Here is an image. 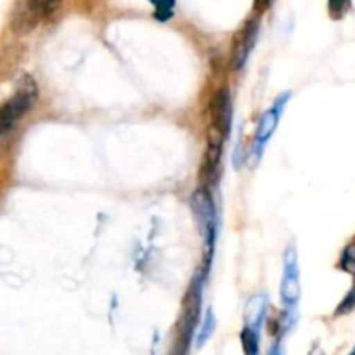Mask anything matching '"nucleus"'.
Segmentation results:
<instances>
[{
    "label": "nucleus",
    "mask_w": 355,
    "mask_h": 355,
    "mask_svg": "<svg viewBox=\"0 0 355 355\" xmlns=\"http://www.w3.org/2000/svg\"><path fill=\"white\" fill-rule=\"evenodd\" d=\"M241 345L246 355L259 354V331L250 328V326H246L241 331Z\"/></svg>",
    "instance_id": "obj_10"
},
{
    "label": "nucleus",
    "mask_w": 355,
    "mask_h": 355,
    "mask_svg": "<svg viewBox=\"0 0 355 355\" xmlns=\"http://www.w3.org/2000/svg\"><path fill=\"white\" fill-rule=\"evenodd\" d=\"M300 269H298V257L295 248H288L284 253V270L281 281V300L286 307H295L300 302Z\"/></svg>",
    "instance_id": "obj_5"
},
{
    "label": "nucleus",
    "mask_w": 355,
    "mask_h": 355,
    "mask_svg": "<svg viewBox=\"0 0 355 355\" xmlns=\"http://www.w3.org/2000/svg\"><path fill=\"white\" fill-rule=\"evenodd\" d=\"M270 0H257V3H260V6H266V3H269Z\"/></svg>",
    "instance_id": "obj_16"
},
{
    "label": "nucleus",
    "mask_w": 355,
    "mask_h": 355,
    "mask_svg": "<svg viewBox=\"0 0 355 355\" xmlns=\"http://www.w3.org/2000/svg\"><path fill=\"white\" fill-rule=\"evenodd\" d=\"M191 208H193L194 218H196L198 229H200L201 236H203L205 246L208 250H214L215 239H217V208H215L214 200L210 196V191L200 187L194 191L193 198H191Z\"/></svg>",
    "instance_id": "obj_3"
},
{
    "label": "nucleus",
    "mask_w": 355,
    "mask_h": 355,
    "mask_svg": "<svg viewBox=\"0 0 355 355\" xmlns=\"http://www.w3.org/2000/svg\"><path fill=\"white\" fill-rule=\"evenodd\" d=\"M257 31H259V28H257L255 23H246L245 26L234 35L231 49L232 69H241L243 66H245V62L248 61V55L257 40Z\"/></svg>",
    "instance_id": "obj_7"
},
{
    "label": "nucleus",
    "mask_w": 355,
    "mask_h": 355,
    "mask_svg": "<svg viewBox=\"0 0 355 355\" xmlns=\"http://www.w3.org/2000/svg\"><path fill=\"white\" fill-rule=\"evenodd\" d=\"M340 267L347 272L355 274V241L350 243L342 253V260H340Z\"/></svg>",
    "instance_id": "obj_13"
},
{
    "label": "nucleus",
    "mask_w": 355,
    "mask_h": 355,
    "mask_svg": "<svg viewBox=\"0 0 355 355\" xmlns=\"http://www.w3.org/2000/svg\"><path fill=\"white\" fill-rule=\"evenodd\" d=\"M269 355H283V354H281V347L279 345H274L272 349H270Z\"/></svg>",
    "instance_id": "obj_15"
},
{
    "label": "nucleus",
    "mask_w": 355,
    "mask_h": 355,
    "mask_svg": "<svg viewBox=\"0 0 355 355\" xmlns=\"http://www.w3.org/2000/svg\"><path fill=\"white\" fill-rule=\"evenodd\" d=\"M266 314H267V297H263V295H257V297L250 298L245 311L246 326H250V328L259 331L263 319H266Z\"/></svg>",
    "instance_id": "obj_8"
},
{
    "label": "nucleus",
    "mask_w": 355,
    "mask_h": 355,
    "mask_svg": "<svg viewBox=\"0 0 355 355\" xmlns=\"http://www.w3.org/2000/svg\"><path fill=\"white\" fill-rule=\"evenodd\" d=\"M214 331H215V315H214V312L208 311L207 318H205V321H203V326H201V329H200V335H198V342H196L198 349H201V347H203L205 343L211 338Z\"/></svg>",
    "instance_id": "obj_11"
},
{
    "label": "nucleus",
    "mask_w": 355,
    "mask_h": 355,
    "mask_svg": "<svg viewBox=\"0 0 355 355\" xmlns=\"http://www.w3.org/2000/svg\"><path fill=\"white\" fill-rule=\"evenodd\" d=\"M28 7L35 12V16L38 19H44V17L51 16L58 10V7L61 6V0H24Z\"/></svg>",
    "instance_id": "obj_9"
},
{
    "label": "nucleus",
    "mask_w": 355,
    "mask_h": 355,
    "mask_svg": "<svg viewBox=\"0 0 355 355\" xmlns=\"http://www.w3.org/2000/svg\"><path fill=\"white\" fill-rule=\"evenodd\" d=\"M37 97L38 89L35 80L31 76H23L14 96L0 104V135H7L16 127L17 121L31 110Z\"/></svg>",
    "instance_id": "obj_1"
},
{
    "label": "nucleus",
    "mask_w": 355,
    "mask_h": 355,
    "mask_svg": "<svg viewBox=\"0 0 355 355\" xmlns=\"http://www.w3.org/2000/svg\"><path fill=\"white\" fill-rule=\"evenodd\" d=\"M208 113H210V127L229 135L232 125V101L227 89H220L214 94Z\"/></svg>",
    "instance_id": "obj_6"
},
{
    "label": "nucleus",
    "mask_w": 355,
    "mask_h": 355,
    "mask_svg": "<svg viewBox=\"0 0 355 355\" xmlns=\"http://www.w3.org/2000/svg\"><path fill=\"white\" fill-rule=\"evenodd\" d=\"M201 286H203V274H198L191 283L189 291L184 297L182 312H180L179 318V350H177L179 355L186 354L191 342V335H193L198 318H200Z\"/></svg>",
    "instance_id": "obj_2"
},
{
    "label": "nucleus",
    "mask_w": 355,
    "mask_h": 355,
    "mask_svg": "<svg viewBox=\"0 0 355 355\" xmlns=\"http://www.w3.org/2000/svg\"><path fill=\"white\" fill-rule=\"evenodd\" d=\"M288 99H290V94L286 92L283 97H279V99L274 103V106L270 107V110H267L266 113L262 114V118H260L259 127H257L255 142H253L252 156H250V159H252V165H257V162H259L260 156H262L263 146L267 144V141H269V139L272 137L274 132H276L277 125H279L281 113H283L284 104H286Z\"/></svg>",
    "instance_id": "obj_4"
},
{
    "label": "nucleus",
    "mask_w": 355,
    "mask_h": 355,
    "mask_svg": "<svg viewBox=\"0 0 355 355\" xmlns=\"http://www.w3.org/2000/svg\"><path fill=\"white\" fill-rule=\"evenodd\" d=\"M350 355H355V347H354V350H352V352H350Z\"/></svg>",
    "instance_id": "obj_17"
},
{
    "label": "nucleus",
    "mask_w": 355,
    "mask_h": 355,
    "mask_svg": "<svg viewBox=\"0 0 355 355\" xmlns=\"http://www.w3.org/2000/svg\"><path fill=\"white\" fill-rule=\"evenodd\" d=\"M354 309H355V279H354L352 288H350L349 293L345 295V298H343V300H342V304L338 305V309H336L335 314L336 315L349 314V312H352Z\"/></svg>",
    "instance_id": "obj_14"
},
{
    "label": "nucleus",
    "mask_w": 355,
    "mask_h": 355,
    "mask_svg": "<svg viewBox=\"0 0 355 355\" xmlns=\"http://www.w3.org/2000/svg\"><path fill=\"white\" fill-rule=\"evenodd\" d=\"M329 16L333 19H342L350 9V0H328Z\"/></svg>",
    "instance_id": "obj_12"
}]
</instances>
